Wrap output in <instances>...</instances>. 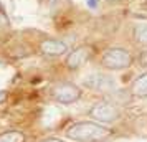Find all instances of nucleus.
<instances>
[{
  "instance_id": "nucleus-1",
  "label": "nucleus",
  "mask_w": 147,
  "mask_h": 142,
  "mask_svg": "<svg viewBox=\"0 0 147 142\" xmlns=\"http://www.w3.org/2000/svg\"><path fill=\"white\" fill-rule=\"evenodd\" d=\"M113 134L109 127H104L93 121H81L69 126L66 131V137L76 142H101Z\"/></svg>"
},
{
  "instance_id": "nucleus-2",
  "label": "nucleus",
  "mask_w": 147,
  "mask_h": 142,
  "mask_svg": "<svg viewBox=\"0 0 147 142\" xmlns=\"http://www.w3.org/2000/svg\"><path fill=\"white\" fill-rule=\"evenodd\" d=\"M101 65L111 71L126 69L132 65V55L124 48H109L102 53Z\"/></svg>"
},
{
  "instance_id": "nucleus-3",
  "label": "nucleus",
  "mask_w": 147,
  "mask_h": 142,
  "mask_svg": "<svg viewBox=\"0 0 147 142\" xmlns=\"http://www.w3.org/2000/svg\"><path fill=\"white\" fill-rule=\"evenodd\" d=\"M51 98L60 104H73L81 98V88L73 83H56L51 88Z\"/></svg>"
},
{
  "instance_id": "nucleus-4",
  "label": "nucleus",
  "mask_w": 147,
  "mask_h": 142,
  "mask_svg": "<svg viewBox=\"0 0 147 142\" xmlns=\"http://www.w3.org/2000/svg\"><path fill=\"white\" fill-rule=\"evenodd\" d=\"M89 116L94 121L98 122H114L116 119H119V109L114 106L113 102H96L93 108L89 109Z\"/></svg>"
},
{
  "instance_id": "nucleus-5",
  "label": "nucleus",
  "mask_w": 147,
  "mask_h": 142,
  "mask_svg": "<svg viewBox=\"0 0 147 142\" xmlns=\"http://www.w3.org/2000/svg\"><path fill=\"white\" fill-rule=\"evenodd\" d=\"M83 86L93 89V91H114L116 89V81H114L113 76L109 75H102V73H93V75L86 76L83 79Z\"/></svg>"
},
{
  "instance_id": "nucleus-6",
  "label": "nucleus",
  "mask_w": 147,
  "mask_h": 142,
  "mask_svg": "<svg viewBox=\"0 0 147 142\" xmlns=\"http://www.w3.org/2000/svg\"><path fill=\"white\" fill-rule=\"evenodd\" d=\"M93 48L88 45H81V46L74 48L73 51H69V55L66 56V66L69 69H78L81 68L86 61H89V58L93 56Z\"/></svg>"
},
{
  "instance_id": "nucleus-7",
  "label": "nucleus",
  "mask_w": 147,
  "mask_h": 142,
  "mask_svg": "<svg viewBox=\"0 0 147 142\" xmlns=\"http://www.w3.org/2000/svg\"><path fill=\"white\" fill-rule=\"evenodd\" d=\"M40 51L43 55H48V56H61L68 51V45L61 40L48 38V40H43L40 43Z\"/></svg>"
},
{
  "instance_id": "nucleus-8",
  "label": "nucleus",
  "mask_w": 147,
  "mask_h": 142,
  "mask_svg": "<svg viewBox=\"0 0 147 142\" xmlns=\"http://www.w3.org/2000/svg\"><path fill=\"white\" fill-rule=\"evenodd\" d=\"M132 94L137 98H147V73L136 78L132 83Z\"/></svg>"
},
{
  "instance_id": "nucleus-9",
  "label": "nucleus",
  "mask_w": 147,
  "mask_h": 142,
  "mask_svg": "<svg viewBox=\"0 0 147 142\" xmlns=\"http://www.w3.org/2000/svg\"><path fill=\"white\" fill-rule=\"evenodd\" d=\"M132 36H134L136 43H139L142 46H147V25L146 23H137L132 28Z\"/></svg>"
},
{
  "instance_id": "nucleus-10",
  "label": "nucleus",
  "mask_w": 147,
  "mask_h": 142,
  "mask_svg": "<svg viewBox=\"0 0 147 142\" xmlns=\"http://www.w3.org/2000/svg\"><path fill=\"white\" fill-rule=\"evenodd\" d=\"M0 142H25V134L20 131H7L0 134Z\"/></svg>"
},
{
  "instance_id": "nucleus-11",
  "label": "nucleus",
  "mask_w": 147,
  "mask_h": 142,
  "mask_svg": "<svg viewBox=\"0 0 147 142\" xmlns=\"http://www.w3.org/2000/svg\"><path fill=\"white\" fill-rule=\"evenodd\" d=\"M8 25H10V22H8V17L3 13L2 10H0V30H2V28H7Z\"/></svg>"
},
{
  "instance_id": "nucleus-12",
  "label": "nucleus",
  "mask_w": 147,
  "mask_h": 142,
  "mask_svg": "<svg viewBox=\"0 0 147 142\" xmlns=\"http://www.w3.org/2000/svg\"><path fill=\"white\" fill-rule=\"evenodd\" d=\"M139 65L142 68H147V50L139 55Z\"/></svg>"
},
{
  "instance_id": "nucleus-13",
  "label": "nucleus",
  "mask_w": 147,
  "mask_h": 142,
  "mask_svg": "<svg viewBox=\"0 0 147 142\" xmlns=\"http://www.w3.org/2000/svg\"><path fill=\"white\" fill-rule=\"evenodd\" d=\"M7 98H8L7 91H0V104H3V102L7 101Z\"/></svg>"
},
{
  "instance_id": "nucleus-14",
  "label": "nucleus",
  "mask_w": 147,
  "mask_h": 142,
  "mask_svg": "<svg viewBox=\"0 0 147 142\" xmlns=\"http://www.w3.org/2000/svg\"><path fill=\"white\" fill-rule=\"evenodd\" d=\"M41 142H65V141H61L58 137H48V139H43Z\"/></svg>"
},
{
  "instance_id": "nucleus-15",
  "label": "nucleus",
  "mask_w": 147,
  "mask_h": 142,
  "mask_svg": "<svg viewBox=\"0 0 147 142\" xmlns=\"http://www.w3.org/2000/svg\"><path fill=\"white\" fill-rule=\"evenodd\" d=\"M88 5L91 8H96L98 7V0H88Z\"/></svg>"
},
{
  "instance_id": "nucleus-16",
  "label": "nucleus",
  "mask_w": 147,
  "mask_h": 142,
  "mask_svg": "<svg viewBox=\"0 0 147 142\" xmlns=\"http://www.w3.org/2000/svg\"><path fill=\"white\" fill-rule=\"evenodd\" d=\"M106 2H119V0H106Z\"/></svg>"
}]
</instances>
